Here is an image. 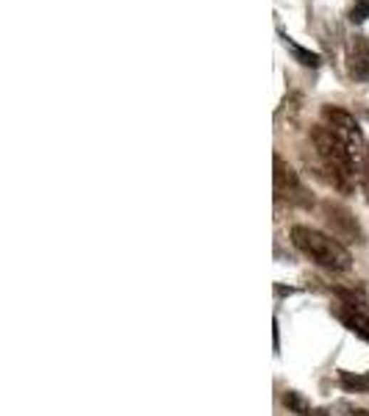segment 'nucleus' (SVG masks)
I'll return each mask as SVG.
<instances>
[{
  "instance_id": "nucleus-1",
  "label": "nucleus",
  "mask_w": 369,
  "mask_h": 416,
  "mask_svg": "<svg viewBox=\"0 0 369 416\" xmlns=\"http://www.w3.org/2000/svg\"><path fill=\"white\" fill-rule=\"evenodd\" d=\"M291 244L300 253H306L314 264L325 266V269L347 272L353 266V256L347 253V247H344L339 239L322 234V231H314L308 225H294L291 228Z\"/></svg>"
},
{
  "instance_id": "nucleus-2",
  "label": "nucleus",
  "mask_w": 369,
  "mask_h": 416,
  "mask_svg": "<svg viewBox=\"0 0 369 416\" xmlns=\"http://www.w3.org/2000/svg\"><path fill=\"white\" fill-rule=\"evenodd\" d=\"M322 123H325V128L333 130L344 145L353 150V156L364 161V133H361L358 120H355L350 111H344L339 105H325V108H322ZM364 164H367V161H364Z\"/></svg>"
},
{
  "instance_id": "nucleus-3",
  "label": "nucleus",
  "mask_w": 369,
  "mask_h": 416,
  "mask_svg": "<svg viewBox=\"0 0 369 416\" xmlns=\"http://www.w3.org/2000/svg\"><path fill=\"white\" fill-rule=\"evenodd\" d=\"M322 214H325V222H328L333 239L350 241V244H364V231H361V225H358V219L353 217L350 208L339 206L333 200H325L322 203Z\"/></svg>"
},
{
  "instance_id": "nucleus-4",
  "label": "nucleus",
  "mask_w": 369,
  "mask_h": 416,
  "mask_svg": "<svg viewBox=\"0 0 369 416\" xmlns=\"http://www.w3.org/2000/svg\"><path fill=\"white\" fill-rule=\"evenodd\" d=\"M275 194H278L281 200H289L291 206H303V208L314 206L311 194H308L306 186L300 183L297 172H294L281 156H275Z\"/></svg>"
},
{
  "instance_id": "nucleus-5",
  "label": "nucleus",
  "mask_w": 369,
  "mask_h": 416,
  "mask_svg": "<svg viewBox=\"0 0 369 416\" xmlns=\"http://www.w3.org/2000/svg\"><path fill=\"white\" fill-rule=\"evenodd\" d=\"M347 73L355 80L369 78V39L367 36H353L347 45Z\"/></svg>"
},
{
  "instance_id": "nucleus-6",
  "label": "nucleus",
  "mask_w": 369,
  "mask_h": 416,
  "mask_svg": "<svg viewBox=\"0 0 369 416\" xmlns=\"http://www.w3.org/2000/svg\"><path fill=\"white\" fill-rule=\"evenodd\" d=\"M336 316L347 325V331H353L355 336L369 341V313L364 308H353V306H342L336 308Z\"/></svg>"
},
{
  "instance_id": "nucleus-7",
  "label": "nucleus",
  "mask_w": 369,
  "mask_h": 416,
  "mask_svg": "<svg viewBox=\"0 0 369 416\" xmlns=\"http://www.w3.org/2000/svg\"><path fill=\"white\" fill-rule=\"evenodd\" d=\"M284 405L289 408L291 414H297V416H314L311 402H308L303 394H297V391H286V394H284Z\"/></svg>"
},
{
  "instance_id": "nucleus-8",
  "label": "nucleus",
  "mask_w": 369,
  "mask_h": 416,
  "mask_svg": "<svg viewBox=\"0 0 369 416\" xmlns=\"http://www.w3.org/2000/svg\"><path fill=\"white\" fill-rule=\"evenodd\" d=\"M284 42H286V48L291 51V56H294V58H297L303 67H319V64H322V58H319L316 53L306 51V48H300L297 42H291L289 36H284Z\"/></svg>"
},
{
  "instance_id": "nucleus-9",
  "label": "nucleus",
  "mask_w": 369,
  "mask_h": 416,
  "mask_svg": "<svg viewBox=\"0 0 369 416\" xmlns=\"http://www.w3.org/2000/svg\"><path fill=\"white\" fill-rule=\"evenodd\" d=\"M339 380H342V386L347 391H369V378L364 375H353V372H342L339 375Z\"/></svg>"
},
{
  "instance_id": "nucleus-10",
  "label": "nucleus",
  "mask_w": 369,
  "mask_h": 416,
  "mask_svg": "<svg viewBox=\"0 0 369 416\" xmlns=\"http://www.w3.org/2000/svg\"><path fill=\"white\" fill-rule=\"evenodd\" d=\"M367 17H369V0H355V6H353V11H350V23L361 26Z\"/></svg>"
},
{
  "instance_id": "nucleus-11",
  "label": "nucleus",
  "mask_w": 369,
  "mask_h": 416,
  "mask_svg": "<svg viewBox=\"0 0 369 416\" xmlns=\"http://www.w3.org/2000/svg\"><path fill=\"white\" fill-rule=\"evenodd\" d=\"M350 416H369V411H361V408H347Z\"/></svg>"
},
{
  "instance_id": "nucleus-12",
  "label": "nucleus",
  "mask_w": 369,
  "mask_h": 416,
  "mask_svg": "<svg viewBox=\"0 0 369 416\" xmlns=\"http://www.w3.org/2000/svg\"><path fill=\"white\" fill-rule=\"evenodd\" d=\"M364 181V189H367V197H369V178H361Z\"/></svg>"
},
{
  "instance_id": "nucleus-13",
  "label": "nucleus",
  "mask_w": 369,
  "mask_h": 416,
  "mask_svg": "<svg viewBox=\"0 0 369 416\" xmlns=\"http://www.w3.org/2000/svg\"><path fill=\"white\" fill-rule=\"evenodd\" d=\"M314 416H328L325 411H314Z\"/></svg>"
},
{
  "instance_id": "nucleus-14",
  "label": "nucleus",
  "mask_w": 369,
  "mask_h": 416,
  "mask_svg": "<svg viewBox=\"0 0 369 416\" xmlns=\"http://www.w3.org/2000/svg\"><path fill=\"white\" fill-rule=\"evenodd\" d=\"M367 378H369V372H367Z\"/></svg>"
}]
</instances>
